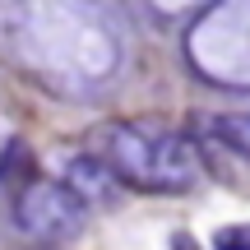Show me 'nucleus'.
<instances>
[{
    "label": "nucleus",
    "mask_w": 250,
    "mask_h": 250,
    "mask_svg": "<svg viewBox=\"0 0 250 250\" xmlns=\"http://www.w3.org/2000/svg\"><path fill=\"white\" fill-rule=\"evenodd\" d=\"M213 134H223L227 144H236V153H246V158H250V116H227V121H218Z\"/></svg>",
    "instance_id": "nucleus-4"
},
{
    "label": "nucleus",
    "mask_w": 250,
    "mask_h": 250,
    "mask_svg": "<svg viewBox=\"0 0 250 250\" xmlns=\"http://www.w3.org/2000/svg\"><path fill=\"white\" fill-rule=\"evenodd\" d=\"M19 236L33 246H70L88 227V204L65 181H23L9 204Z\"/></svg>",
    "instance_id": "nucleus-2"
},
{
    "label": "nucleus",
    "mask_w": 250,
    "mask_h": 250,
    "mask_svg": "<svg viewBox=\"0 0 250 250\" xmlns=\"http://www.w3.org/2000/svg\"><path fill=\"white\" fill-rule=\"evenodd\" d=\"M65 186H70L83 204H93V199H116L121 181H116V171H111L98 153H83V158H74L70 167H65Z\"/></svg>",
    "instance_id": "nucleus-3"
},
{
    "label": "nucleus",
    "mask_w": 250,
    "mask_h": 250,
    "mask_svg": "<svg viewBox=\"0 0 250 250\" xmlns=\"http://www.w3.org/2000/svg\"><path fill=\"white\" fill-rule=\"evenodd\" d=\"M213 250H250V223H241V227H223V232L213 236Z\"/></svg>",
    "instance_id": "nucleus-5"
},
{
    "label": "nucleus",
    "mask_w": 250,
    "mask_h": 250,
    "mask_svg": "<svg viewBox=\"0 0 250 250\" xmlns=\"http://www.w3.org/2000/svg\"><path fill=\"white\" fill-rule=\"evenodd\" d=\"M98 158L121 186L148 195H186L199 181V153L186 134L153 121H111L98 130Z\"/></svg>",
    "instance_id": "nucleus-1"
}]
</instances>
